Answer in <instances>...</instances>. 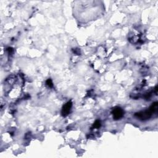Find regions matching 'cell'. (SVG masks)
Masks as SVG:
<instances>
[{"mask_svg": "<svg viewBox=\"0 0 158 158\" xmlns=\"http://www.w3.org/2000/svg\"><path fill=\"white\" fill-rule=\"evenodd\" d=\"M100 126H101V122H100L99 121H96L93 124V127L96 128H99Z\"/></svg>", "mask_w": 158, "mask_h": 158, "instance_id": "cell-5", "label": "cell"}, {"mask_svg": "<svg viewBox=\"0 0 158 158\" xmlns=\"http://www.w3.org/2000/svg\"><path fill=\"white\" fill-rule=\"evenodd\" d=\"M112 114L113 116V118L115 120H119V119H121L124 114V112L122 110V108L120 107H116L113 108Z\"/></svg>", "mask_w": 158, "mask_h": 158, "instance_id": "cell-2", "label": "cell"}, {"mask_svg": "<svg viewBox=\"0 0 158 158\" xmlns=\"http://www.w3.org/2000/svg\"><path fill=\"white\" fill-rule=\"evenodd\" d=\"M157 109V103H152V104L151 105L149 109L146 110V111H142L140 112L137 113L135 114V116L138 118L141 119V120H147V119H150L151 117L152 113L156 112Z\"/></svg>", "mask_w": 158, "mask_h": 158, "instance_id": "cell-1", "label": "cell"}, {"mask_svg": "<svg viewBox=\"0 0 158 158\" xmlns=\"http://www.w3.org/2000/svg\"><path fill=\"white\" fill-rule=\"evenodd\" d=\"M46 85H47L49 87H53V83H52V80H51V79H48V80H46Z\"/></svg>", "mask_w": 158, "mask_h": 158, "instance_id": "cell-4", "label": "cell"}, {"mask_svg": "<svg viewBox=\"0 0 158 158\" xmlns=\"http://www.w3.org/2000/svg\"><path fill=\"white\" fill-rule=\"evenodd\" d=\"M72 106V103L71 101H69L64 105L63 109H62V115L63 116H68L70 112Z\"/></svg>", "mask_w": 158, "mask_h": 158, "instance_id": "cell-3", "label": "cell"}]
</instances>
